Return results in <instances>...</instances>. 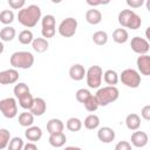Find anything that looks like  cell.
Returning a JSON list of instances; mask_svg holds the SVG:
<instances>
[{"label": "cell", "mask_w": 150, "mask_h": 150, "mask_svg": "<svg viewBox=\"0 0 150 150\" xmlns=\"http://www.w3.org/2000/svg\"><path fill=\"white\" fill-rule=\"evenodd\" d=\"M40 19H41V8L38 5H28L21 8L18 13V21L27 28L35 27Z\"/></svg>", "instance_id": "1"}, {"label": "cell", "mask_w": 150, "mask_h": 150, "mask_svg": "<svg viewBox=\"0 0 150 150\" xmlns=\"http://www.w3.org/2000/svg\"><path fill=\"white\" fill-rule=\"evenodd\" d=\"M9 62L14 69H29L34 64V55L26 50L15 52L11 55Z\"/></svg>", "instance_id": "2"}, {"label": "cell", "mask_w": 150, "mask_h": 150, "mask_svg": "<svg viewBox=\"0 0 150 150\" xmlns=\"http://www.w3.org/2000/svg\"><path fill=\"white\" fill-rule=\"evenodd\" d=\"M118 23L124 28L138 29L142 25V19L132 9H122L118 13Z\"/></svg>", "instance_id": "3"}, {"label": "cell", "mask_w": 150, "mask_h": 150, "mask_svg": "<svg viewBox=\"0 0 150 150\" xmlns=\"http://www.w3.org/2000/svg\"><path fill=\"white\" fill-rule=\"evenodd\" d=\"M120 96V91L115 86H107V87H102L98 88L95 97L98 102V105L105 107L112 102H115Z\"/></svg>", "instance_id": "4"}, {"label": "cell", "mask_w": 150, "mask_h": 150, "mask_svg": "<svg viewBox=\"0 0 150 150\" xmlns=\"http://www.w3.org/2000/svg\"><path fill=\"white\" fill-rule=\"evenodd\" d=\"M102 77H103V70L100 66H91L86 70V79L87 84L91 89H98L102 84Z\"/></svg>", "instance_id": "5"}, {"label": "cell", "mask_w": 150, "mask_h": 150, "mask_svg": "<svg viewBox=\"0 0 150 150\" xmlns=\"http://www.w3.org/2000/svg\"><path fill=\"white\" fill-rule=\"evenodd\" d=\"M118 79L121 80V82L129 87V88H137L141 84V75L137 70L132 69V68H127L124 69L121 75L118 76Z\"/></svg>", "instance_id": "6"}, {"label": "cell", "mask_w": 150, "mask_h": 150, "mask_svg": "<svg viewBox=\"0 0 150 150\" xmlns=\"http://www.w3.org/2000/svg\"><path fill=\"white\" fill-rule=\"evenodd\" d=\"M0 112L6 118H14L18 115V103L14 97H6L0 101Z\"/></svg>", "instance_id": "7"}, {"label": "cell", "mask_w": 150, "mask_h": 150, "mask_svg": "<svg viewBox=\"0 0 150 150\" xmlns=\"http://www.w3.org/2000/svg\"><path fill=\"white\" fill-rule=\"evenodd\" d=\"M59 34L63 38H71L77 29V20L69 16L63 19L59 25Z\"/></svg>", "instance_id": "8"}, {"label": "cell", "mask_w": 150, "mask_h": 150, "mask_svg": "<svg viewBox=\"0 0 150 150\" xmlns=\"http://www.w3.org/2000/svg\"><path fill=\"white\" fill-rule=\"evenodd\" d=\"M130 47L136 54L139 55H145L150 49V45L148 40L141 36H134L130 41Z\"/></svg>", "instance_id": "9"}, {"label": "cell", "mask_w": 150, "mask_h": 150, "mask_svg": "<svg viewBox=\"0 0 150 150\" xmlns=\"http://www.w3.org/2000/svg\"><path fill=\"white\" fill-rule=\"evenodd\" d=\"M18 80H19V73L14 68L0 71V84H13Z\"/></svg>", "instance_id": "10"}, {"label": "cell", "mask_w": 150, "mask_h": 150, "mask_svg": "<svg viewBox=\"0 0 150 150\" xmlns=\"http://www.w3.org/2000/svg\"><path fill=\"white\" fill-rule=\"evenodd\" d=\"M46 109H47L46 101L41 97H35L33 100V104L29 109V112L33 116H42L46 112Z\"/></svg>", "instance_id": "11"}, {"label": "cell", "mask_w": 150, "mask_h": 150, "mask_svg": "<svg viewBox=\"0 0 150 150\" xmlns=\"http://www.w3.org/2000/svg\"><path fill=\"white\" fill-rule=\"evenodd\" d=\"M136 63H137L138 71L142 75H145V76L150 75V56L148 54L139 55L136 60Z\"/></svg>", "instance_id": "12"}, {"label": "cell", "mask_w": 150, "mask_h": 150, "mask_svg": "<svg viewBox=\"0 0 150 150\" xmlns=\"http://www.w3.org/2000/svg\"><path fill=\"white\" fill-rule=\"evenodd\" d=\"M115 130L110 127H102L97 131V138L102 143H110L115 139Z\"/></svg>", "instance_id": "13"}, {"label": "cell", "mask_w": 150, "mask_h": 150, "mask_svg": "<svg viewBox=\"0 0 150 150\" xmlns=\"http://www.w3.org/2000/svg\"><path fill=\"white\" fill-rule=\"evenodd\" d=\"M131 144L136 148H143L148 144L149 142V137H148V134L144 132V131H135L132 135H131Z\"/></svg>", "instance_id": "14"}, {"label": "cell", "mask_w": 150, "mask_h": 150, "mask_svg": "<svg viewBox=\"0 0 150 150\" xmlns=\"http://www.w3.org/2000/svg\"><path fill=\"white\" fill-rule=\"evenodd\" d=\"M69 76L74 81H81V80H83L84 76H86V69H84V67L82 64H80V63L73 64L69 68Z\"/></svg>", "instance_id": "15"}, {"label": "cell", "mask_w": 150, "mask_h": 150, "mask_svg": "<svg viewBox=\"0 0 150 150\" xmlns=\"http://www.w3.org/2000/svg\"><path fill=\"white\" fill-rule=\"evenodd\" d=\"M63 129H64V124L60 118H52L47 123V131L49 132V135L63 132Z\"/></svg>", "instance_id": "16"}, {"label": "cell", "mask_w": 150, "mask_h": 150, "mask_svg": "<svg viewBox=\"0 0 150 150\" xmlns=\"http://www.w3.org/2000/svg\"><path fill=\"white\" fill-rule=\"evenodd\" d=\"M25 136L28 141L30 142H38L41 137H42V130L41 128L39 127H35V125H32V127H28L25 131Z\"/></svg>", "instance_id": "17"}, {"label": "cell", "mask_w": 150, "mask_h": 150, "mask_svg": "<svg viewBox=\"0 0 150 150\" xmlns=\"http://www.w3.org/2000/svg\"><path fill=\"white\" fill-rule=\"evenodd\" d=\"M86 21L90 25H97L102 21V13L95 8L88 9L86 12Z\"/></svg>", "instance_id": "18"}, {"label": "cell", "mask_w": 150, "mask_h": 150, "mask_svg": "<svg viewBox=\"0 0 150 150\" xmlns=\"http://www.w3.org/2000/svg\"><path fill=\"white\" fill-rule=\"evenodd\" d=\"M125 125L129 130H132V131H136L139 127H141V117L132 112V114H129L127 117H125Z\"/></svg>", "instance_id": "19"}, {"label": "cell", "mask_w": 150, "mask_h": 150, "mask_svg": "<svg viewBox=\"0 0 150 150\" xmlns=\"http://www.w3.org/2000/svg\"><path fill=\"white\" fill-rule=\"evenodd\" d=\"M66 141H67V137L63 132H57V134H52L49 135V144L54 148H61L66 144Z\"/></svg>", "instance_id": "20"}, {"label": "cell", "mask_w": 150, "mask_h": 150, "mask_svg": "<svg viewBox=\"0 0 150 150\" xmlns=\"http://www.w3.org/2000/svg\"><path fill=\"white\" fill-rule=\"evenodd\" d=\"M32 47H33V49H34L35 52H38V53H45V52L48 49L49 43H48V41H47L46 39H43V38H35V39L33 40V42H32Z\"/></svg>", "instance_id": "21"}, {"label": "cell", "mask_w": 150, "mask_h": 150, "mask_svg": "<svg viewBox=\"0 0 150 150\" xmlns=\"http://www.w3.org/2000/svg\"><path fill=\"white\" fill-rule=\"evenodd\" d=\"M16 35V32H15V28L11 27V26H5L1 30H0V39L1 41H6V42H9L12 41Z\"/></svg>", "instance_id": "22"}, {"label": "cell", "mask_w": 150, "mask_h": 150, "mask_svg": "<svg viewBox=\"0 0 150 150\" xmlns=\"http://www.w3.org/2000/svg\"><path fill=\"white\" fill-rule=\"evenodd\" d=\"M129 39V34L124 28H116L112 33V40L117 43H125Z\"/></svg>", "instance_id": "23"}, {"label": "cell", "mask_w": 150, "mask_h": 150, "mask_svg": "<svg viewBox=\"0 0 150 150\" xmlns=\"http://www.w3.org/2000/svg\"><path fill=\"white\" fill-rule=\"evenodd\" d=\"M100 125V117L95 114H90L84 118V127L88 130H94Z\"/></svg>", "instance_id": "24"}, {"label": "cell", "mask_w": 150, "mask_h": 150, "mask_svg": "<svg viewBox=\"0 0 150 150\" xmlns=\"http://www.w3.org/2000/svg\"><path fill=\"white\" fill-rule=\"evenodd\" d=\"M103 80H104V82L107 83V84H109V86H115V84H117V82H118V74L115 71V70H112V69H108V70H105L104 71V74H103Z\"/></svg>", "instance_id": "25"}, {"label": "cell", "mask_w": 150, "mask_h": 150, "mask_svg": "<svg viewBox=\"0 0 150 150\" xmlns=\"http://www.w3.org/2000/svg\"><path fill=\"white\" fill-rule=\"evenodd\" d=\"M34 123V116L28 112V111H23L19 115V124L21 127H25V128H28V127H32Z\"/></svg>", "instance_id": "26"}, {"label": "cell", "mask_w": 150, "mask_h": 150, "mask_svg": "<svg viewBox=\"0 0 150 150\" xmlns=\"http://www.w3.org/2000/svg\"><path fill=\"white\" fill-rule=\"evenodd\" d=\"M93 41L97 46H104L108 42V34L104 30H97L93 34Z\"/></svg>", "instance_id": "27"}, {"label": "cell", "mask_w": 150, "mask_h": 150, "mask_svg": "<svg viewBox=\"0 0 150 150\" xmlns=\"http://www.w3.org/2000/svg\"><path fill=\"white\" fill-rule=\"evenodd\" d=\"M66 127L69 131H73V132H76V131H80L81 128H82V122L80 118L77 117H70L68 118L67 123H66Z\"/></svg>", "instance_id": "28"}, {"label": "cell", "mask_w": 150, "mask_h": 150, "mask_svg": "<svg viewBox=\"0 0 150 150\" xmlns=\"http://www.w3.org/2000/svg\"><path fill=\"white\" fill-rule=\"evenodd\" d=\"M19 42L22 45H29L33 42L34 36H33V32L29 29H23L19 33Z\"/></svg>", "instance_id": "29"}, {"label": "cell", "mask_w": 150, "mask_h": 150, "mask_svg": "<svg viewBox=\"0 0 150 150\" xmlns=\"http://www.w3.org/2000/svg\"><path fill=\"white\" fill-rule=\"evenodd\" d=\"M83 105H84V108L89 111V112H94V111H96L97 109H98V102H97V100H96V97H95V95H90L86 101H84V103H83Z\"/></svg>", "instance_id": "30"}, {"label": "cell", "mask_w": 150, "mask_h": 150, "mask_svg": "<svg viewBox=\"0 0 150 150\" xmlns=\"http://www.w3.org/2000/svg\"><path fill=\"white\" fill-rule=\"evenodd\" d=\"M14 21V13L11 9H5L0 12V22L8 26Z\"/></svg>", "instance_id": "31"}, {"label": "cell", "mask_w": 150, "mask_h": 150, "mask_svg": "<svg viewBox=\"0 0 150 150\" xmlns=\"http://www.w3.org/2000/svg\"><path fill=\"white\" fill-rule=\"evenodd\" d=\"M9 141H11V132L7 129L1 128L0 129V150H4L5 148H7Z\"/></svg>", "instance_id": "32"}, {"label": "cell", "mask_w": 150, "mask_h": 150, "mask_svg": "<svg viewBox=\"0 0 150 150\" xmlns=\"http://www.w3.org/2000/svg\"><path fill=\"white\" fill-rule=\"evenodd\" d=\"M23 145H25V143L21 137H13V138H11V141L7 145V149L8 150H22Z\"/></svg>", "instance_id": "33"}, {"label": "cell", "mask_w": 150, "mask_h": 150, "mask_svg": "<svg viewBox=\"0 0 150 150\" xmlns=\"http://www.w3.org/2000/svg\"><path fill=\"white\" fill-rule=\"evenodd\" d=\"M42 28H55V16L52 14H47L41 19Z\"/></svg>", "instance_id": "34"}, {"label": "cell", "mask_w": 150, "mask_h": 150, "mask_svg": "<svg viewBox=\"0 0 150 150\" xmlns=\"http://www.w3.org/2000/svg\"><path fill=\"white\" fill-rule=\"evenodd\" d=\"M13 91H14V95H15V97L18 98L19 96H21V95H23V94H26V93H29L30 90H29V88H28V86H27L26 83L21 82V83H18V84H15V87H14Z\"/></svg>", "instance_id": "35"}, {"label": "cell", "mask_w": 150, "mask_h": 150, "mask_svg": "<svg viewBox=\"0 0 150 150\" xmlns=\"http://www.w3.org/2000/svg\"><path fill=\"white\" fill-rule=\"evenodd\" d=\"M91 95V93L88 90V89H84V88H81L76 91L75 96H76V100L80 102V103H84V101Z\"/></svg>", "instance_id": "36"}, {"label": "cell", "mask_w": 150, "mask_h": 150, "mask_svg": "<svg viewBox=\"0 0 150 150\" xmlns=\"http://www.w3.org/2000/svg\"><path fill=\"white\" fill-rule=\"evenodd\" d=\"M7 2L9 5V7L13 8V9H21L26 5L25 0H8Z\"/></svg>", "instance_id": "37"}, {"label": "cell", "mask_w": 150, "mask_h": 150, "mask_svg": "<svg viewBox=\"0 0 150 150\" xmlns=\"http://www.w3.org/2000/svg\"><path fill=\"white\" fill-rule=\"evenodd\" d=\"M114 150H132L131 148V144L127 141H121L118 142L116 145H115V149Z\"/></svg>", "instance_id": "38"}, {"label": "cell", "mask_w": 150, "mask_h": 150, "mask_svg": "<svg viewBox=\"0 0 150 150\" xmlns=\"http://www.w3.org/2000/svg\"><path fill=\"white\" fill-rule=\"evenodd\" d=\"M144 4V0H127V5L131 8H138Z\"/></svg>", "instance_id": "39"}, {"label": "cell", "mask_w": 150, "mask_h": 150, "mask_svg": "<svg viewBox=\"0 0 150 150\" xmlns=\"http://www.w3.org/2000/svg\"><path fill=\"white\" fill-rule=\"evenodd\" d=\"M141 116L145 120V121H149L150 120V105H144L142 108V111H141Z\"/></svg>", "instance_id": "40"}, {"label": "cell", "mask_w": 150, "mask_h": 150, "mask_svg": "<svg viewBox=\"0 0 150 150\" xmlns=\"http://www.w3.org/2000/svg\"><path fill=\"white\" fill-rule=\"evenodd\" d=\"M22 150H38V146L35 145V143H33V142H28V143H26V144L23 145Z\"/></svg>", "instance_id": "41"}, {"label": "cell", "mask_w": 150, "mask_h": 150, "mask_svg": "<svg viewBox=\"0 0 150 150\" xmlns=\"http://www.w3.org/2000/svg\"><path fill=\"white\" fill-rule=\"evenodd\" d=\"M109 1H90V0H87V4L88 5H91V6H96V5H103V4H108Z\"/></svg>", "instance_id": "42"}, {"label": "cell", "mask_w": 150, "mask_h": 150, "mask_svg": "<svg viewBox=\"0 0 150 150\" xmlns=\"http://www.w3.org/2000/svg\"><path fill=\"white\" fill-rule=\"evenodd\" d=\"M63 150H82V149L79 146H66Z\"/></svg>", "instance_id": "43"}, {"label": "cell", "mask_w": 150, "mask_h": 150, "mask_svg": "<svg viewBox=\"0 0 150 150\" xmlns=\"http://www.w3.org/2000/svg\"><path fill=\"white\" fill-rule=\"evenodd\" d=\"M4 49H5V46H4V43L0 41V54L4 53Z\"/></svg>", "instance_id": "44"}]
</instances>
